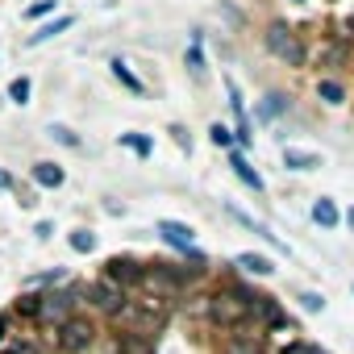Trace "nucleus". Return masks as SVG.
I'll list each match as a JSON object with an SVG mask.
<instances>
[{
	"label": "nucleus",
	"instance_id": "obj_1",
	"mask_svg": "<svg viewBox=\"0 0 354 354\" xmlns=\"http://www.w3.org/2000/svg\"><path fill=\"white\" fill-rule=\"evenodd\" d=\"M254 300H259V296H250L246 288H221V292L209 300V317H213V325H221V329H238L242 321L254 317Z\"/></svg>",
	"mask_w": 354,
	"mask_h": 354
},
{
	"label": "nucleus",
	"instance_id": "obj_2",
	"mask_svg": "<svg viewBox=\"0 0 354 354\" xmlns=\"http://www.w3.org/2000/svg\"><path fill=\"white\" fill-rule=\"evenodd\" d=\"M138 288H142V296H150V300L171 308L175 300H180V271H171V267H142Z\"/></svg>",
	"mask_w": 354,
	"mask_h": 354
},
{
	"label": "nucleus",
	"instance_id": "obj_3",
	"mask_svg": "<svg viewBox=\"0 0 354 354\" xmlns=\"http://www.w3.org/2000/svg\"><path fill=\"white\" fill-rule=\"evenodd\" d=\"M267 50L279 55V59L292 63V67H304V42H300V34H296L292 26H283V21H271V30H267Z\"/></svg>",
	"mask_w": 354,
	"mask_h": 354
},
{
	"label": "nucleus",
	"instance_id": "obj_4",
	"mask_svg": "<svg viewBox=\"0 0 354 354\" xmlns=\"http://www.w3.org/2000/svg\"><path fill=\"white\" fill-rule=\"evenodd\" d=\"M84 296L75 292V288H59V292H46L42 296V308H38V321H46V325H63L67 317H75V304H80Z\"/></svg>",
	"mask_w": 354,
	"mask_h": 354
},
{
	"label": "nucleus",
	"instance_id": "obj_5",
	"mask_svg": "<svg viewBox=\"0 0 354 354\" xmlns=\"http://www.w3.org/2000/svg\"><path fill=\"white\" fill-rule=\"evenodd\" d=\"M84 300H88L92 308H100V313L117 317V313H121V304H125L129 296H125V288H121V283H113V279L104 275V279H96V283L84 292Z\"/></svg>",
	"mask_w": 354,
	"mask_h": 354
},
{
	"label": "nucleus",
	"instance_id": "obj_6",
	"mask_svg": "<svg viewBox=\"0 0 354 354\" xmlns=\"http://www.w3.org/2000/svg\"><path fill=\"white\" fill-rule=\"evenodd\" d=\"M92 337H96V325H92L88 317H67V321L59 325V346H63V350H71V354L88 350V346H92Z\"/></svg>",
	"mask_w": 354,
	"mask_h": 354
},
{
	"label": "nucleus",
	"instance_id": "obj_7",
	"mask_svg": "<svg viewBox=\"0 0 354 354\" xmlns=\"http://www.w3.org/2000/svg\"><path fill=\"white\" fill-rule=\"evenodd\" d=\"M158 234H162V242H171L175 250L196 254V230H192V225H184V221H158Z\"/></svg>",
	"mask_w": 354,
	"mask_h": 354
},
{
	"label": "nucleus",
	"instance_id": "obj_8",
	"mask_svg": "<svg viewBox=\"0 0 354 354\" xmlns=\"http://www.w3.org/2000/svg\"><path fill=\"white\" fill-rule=\"evenodd\" d=\"M234 267H242V271H250V275H271V271H275V263H271L267 254H254V250H238V254H234Z\"/></svg>",
	"mask_w": 354,
	"mask_h": 354
},
{
	"label": "nucleus",
	"instance_id": "obj_9",
	"mask_svg": "<svg viewBox=\"0 0 354 354\" xmlns=\"http://www.w3.org/2000/svg\"><path fill=\"white\" fill-rule=\"evenodd\" d=\"M63 180H67V171L59 162H38L34 167V184L38 188H63Z\"/></svg>",
	"mask_w": 354,
	"mask_h": 354
},
{
	"label": "nucleus",
	"instance_id": "obj_10",
	"mask_svg": "<svg viewBox=\"0 0 354 354\" xmlns=\"http://www.w3.org/2000/svg\"><path fill=\"white\" fill-rule=\"evenodd\" d=\"M230 167L238 171V180H242L246 188H254V192H263V175H259V171H254V167L246 162V154H238V150H234V154H230Z\"/></svg>",
	"mask_w": 354,
	"mask_h": 354
},
{
	"label": "nucleus",
	"instance_id": "obj_11",
	"mask_svg": "<svg viewBox=\"0 0 354 354\" xmlns=\"http://www.w3.org/2000/svg\"><path fill=\"white\" fill-rule=\"evenodd\" d=\"M254 313L263 317V325H275V329H283V325H288V313H283L271 296H259V300H254Z\"/></svg>",
	"mask_w": 354,
	"mask_h": 354
},
{
	"label": "nucleus",
	"instance_id": "obj_12",
	"mask_svg": "<svg viewBox=\"0 0 354 354\" xmlns=\"http://www.w3.org/2000/svg\"><path fill=\"white\" fill-rule=\"evenodd\" d=\"M230 213H234V221H238V225H246L250 234H259V238H267V242H271L275 250H283V254H288V246H283V242H279V238H275V234H271L267 225H259V221H254L250 213H242V209H230Z\"/></svg>",
	"mask_w": 354,
	"mask_h": 354
},
{
	"label": "nucleus",
	"instance_id": "obj_13",
	"mask_svg": "<svg viewBox=\"0 0 354 354\" xmlns=\"http://www.w3.org/2000/svg\"><path fill=\"white\" fill-rule=\"evenodd\" d=\"M138 275H142V267H133L129 259H113V263H109V279H113V283H121V288H125V283H133V288H138Z\"/></svg>",
	"mask_w": 354,
	"mask_h": 354
},
{
	"label": "nucleus",
	"instance_id": "obj_14",
	"mask_svg": "<svg viewBox=\"0 0 354 354\" xmlns=\"http://www.w3.org/2000/svg\"><path fill=\"white\" fill-rule=\"evenodd\" d=\"M313 221H317L321 230H337L342 213H337V205H333V201H325V196H321V201L313 205Z\"/></svg>",
	"mask_w": 354,
	"mask_h": 354
},
{
	"label": "nucleus",
	"instance_id": "obj_15",
	"mask_svg": "<svg viewBox=\"0 0 354 354\" xmlns=\"http://www.w3.org/2000/svg\"><path fill=\"white\" fill-rule=\"evenodd\" d=\"M283 109H288V96L283 92H267L263 104H259V121H275V117H283Z\"/></svg>",
	"mask_w": 354,
	"mask_h": 354
},
{
	"label": "nucleus",
	"instance_id": "obj_16",
	"mask_svg": "<svg viewBox=\"0 0 354 354\" xmlns=\"http://www.w3.org/2000/svg\"><path fill=\"white\" fill-rule=\"evenodd\" d=\"M117 354H158V350H154V342H150V337L129 333V337H121V342H117Z\"/></svg>",
	"mask_w": 354,
	"mask_h": 354
},
{
	"label": "nucleus",
	"instance_id": "obj_17",
	"mask_svg": "<svg viewBox=\"0 0 354 354\" xmlns=\"http://www.w3.org/2000/svg\"><path fill=\"white\" fill-rule=\"evenodd\" d=\"M113 75H117V80H121V84H125V88H129L133 96H146V84H142L138 75H129V67H125L121 59H113Z\"/></svg>",
	"mask_w": 354,
	"mask_h": 354
},
{
	"label": "nucleus",
	"instance_id": "obj_18",
	"mask_svg": "<svg viewBox=\"0 0 354 354\" xmlns=\"http://www.w3.org/2000/svg\"><path fill=\"white\" fill-rule=\"evenodd\" d=\"M67 26H71V17H59V21H50V26H42V30H38V34L30 38V46H38V42H50V38H59V34H63Z\"/></svg>",
	"mask_w": 354,
	"mask_h": 354
},
{
	"label": "nucleus",
	"instance_id": "obj_19",
	"mask_svg": "<svg viewBox=\"0 0 354 354\" xmlns=\"http://www.w3.org/2000/svg\"><path fill=\"white\" fill-rule=\"evenodd\" d=\"M283 162H288L292 171H313L321 158H317V154H300V150H283Z\"/></svg>",
	"mask_w": 354,
	"mask_h": 354
},
{
	"label": "nucleus",
	"instance_id": "obj_20",
	"mask_svg": "<svg viewBox=\"0 0 354 354\" xmlns=\"http://www.w3.org/2000/svg\"><path fill=\"white\" fill-rule=\"evenodd\" d=\"M317 96H321L325 104H342V100H346L342 84H333V80H321V84H317Z\"/></svg>",
	"mask_w": 354,
	"mask_h": 354
},
{
	"label": "nucleus",
	"instance_id": "obj_21",
	"mask_svg": "<svg viewBox=\"0 0 354 354\" xmlns=\"http://www.w3.org/2000/svg\"><path fill=\"white\" fill-rule=\"evenodd\" d=\"M71 246H75L80 254H92V250H96V234H92V230H71Z\"/></svg>",
	"mask_w": 354,
	"mask_h": 354
},
{
	"label": "nucleus",
	"instance_id": "obj_22",
	"mask_svg": "<svg viewBox=\"0 0 354 354\" xmlns=\"http://www.w3.org/2000/svg\"><path fill=\"white\" fill-rule=\"evenodd\" d=\"M30 92H34V88H30V80H26V75L9 84V100H13V104H30Z\"/></svg>",
	"mask_w": 354,
	"mask_h": 354
},
{
	"label": "nucleus",
	"instance_id": "obj_23",
	"mask_svg": "<svg viewBox=\"0 0 354 354\" xmlns=\"http://www.w3.org/2000/svg\"><path fill=\"white\" fill-rule=\"evenodd\" d=\"M46 133H50V138H55L59 146H80V133H75V129H67V125H59V121H55V125H50Z\"/></svg>",
	"mask_w": 354,
	"mask_h": 354
},
{
	"label": "nucleus",
	"instance_id": "obj_24",
	"mask_svg": "<svg viewBox=\"0 0 354 354\" xmlns=\"http://www.w3.org/2000/svg\"><path fill=\"white\" fill-rule=\"evenodd\" d=\"M225 354H263V346H259L254 337H234V342L225 346Z\"/></svg>",
	"mask_w": 354,
	"mask_h": 354
},
{
	"label": "nucleus",
	"instance_id": "obj_25",
	"mask_svg": "<svg viewBox=\"0 0 354 354\" xmlns=\"http://www.w3.org/2000/svg\"><path fill=\"white\" fill-rule=\"evenodd\" d=\"M38 308H42V292H38V296L26 292V296L17 300V313H21V317H38Z\"/></svg>",
	"mask_w": 354,
	"mask_h": 354
},
{
	"label": "nucleus",
	"instance_id": "obj_26",
	"mask_svg": "<svg viewBox=\"0 0 354 354\" xmlns=\"http://www.w3.org/2000/svg\"><path fill=\"white\" fill-rule=\"evenodd\" d=\"M121 146H129V150H138V154H150L154 146H150V138H138V133H125L121 138Z\"/></svg>",
	"mask_w": 354,
	"mask_h": 354
},
{
	"label": "nucleus",
	"instance_id": "obj_27",
	"mask_svg": "<svg viewBox=\"0 0 354 354\" xmlns=\"http://www.w3.org/2000/svg\"><path fill=\"white\" fill-rule=\"evenodd\" d=\"M188 71H192V75L205 71V67H201V42H196V38H192V46H188Z\"/></svg>",
	"mask_w": 354,
	"mask_h": 354
},
{
	"label": "nucleus",
	"instance_id": "obj_28",
	"mask_svg": "<svg viewBox=\"0 0 354 354\" xmlns=\"http://www.w3.org/2000/svg\"><path fill=\"white\" fill-rule=\"evenodd\" d=\"M46 13H55V0H38V5L26 9V17H46Z\"/></svg>",
	"mask_w": 354,
	"mask_h": 354
},
{
	"label": "nucleus",
	"instance_id": "obj_29",
	"mask_svg": "<svg viewBox=\"0 0 354 354\" xmlns=\"http://www.w3.org/2000/svg\"><path fill=\"white\" fill-rule=\"evenodd\" d=\"M209 133H213V142H217V146H230V142H234V133H230L225 125H213Z\"/></svg>",
	"mask_w": 354,
	"mask_h": 354
},
{
	"label": "nucleus",
	"instance_id": "obj_30",
	"mask_svg": "<svg viewBox=\"0 0 354 354\" xmlns=\"http://www.w3.org/2000/svg\"><path fill=\"white\" fill-rule=\"evenodd\" d=\"M300 300H304V308H308V313H321V308H325V300H321L317 292H304Z\"/></svg>",
	"mask_w": 354,
	"mask_h": 354
},
{
	"label": "nucleus",
	"instance_id": "obj_31",
	"mask_svg": "<svg viewBox=\"0 0 354 354\" xmlns=\"http://www.w3.org/2000/svg\"><path fill=\"white\" fill-rule=\"evenodd\" d=\"M283 354H321V350L308 346V342H292V346H283Z\"/></svg>",
	"mask_w": 354,
	"mask_h": 354
},
{
	"label": "nucleus",
	"instance_id": "obj_32",
	"mask_svg": "<svg viewBox=\"0 0 354 354\" xmlns=\"http://www.w3.org/2000/svg\"><path fill=\"white\" fill-rule=\"evenodd\" d=\"M171 133H175V142H180V146H184V150H192V138H188V129H184V125H175V129H171Z\"/></svg>",
	"mask_w": 354,
	"mask_h": 354
},
{
	"label": "nucleus",
	"instance_id": "obj_33",
	"mask_svg": "<svg viewBox=\"0 0 354 354\" xmlns=\"http://www.w3.org/2000/svg\"><path fill=\"white\" fill-rule=\"evenodd\" d=\"M9 188H13V175H9V171H0V192H9Z\"/></svg>",
	"mask_w": 354,
	"mask_h": 354
},
{
	"label": "nucleus",
	"instance_id": "obj_34",
	"mask_svg": "<svg viewBox=\"0 0 354 354\" xmlns=\"http://www.w3.org/2000/svg\"><path fill=\"white\" fill-rule=\"evenodd\" d=\"M0 354H26V346H5Z\"/></svg>",
	"mask_w": 354,
	"mask_h": 354
},
{
	"label": "nucleus",
	"instance_id": "obj_35",
	"mask_svg": "<svg viewBox=\"0 0 354 354\" xmlns=\"http://www.w3.org/2000/svg\"><path fill=\"white\" fill-rule=\"evenodd\" d=\"M5 333H9V317H0V342H5Z\"/></svg>",
	"mask_w": 354,
	"mask_h": 354
},
{
	"label": "nucleus",
	"instance_id": "obj_36",
	"mask_svg": "<svg viewBox=\"0 0 354 354\" xmlns=\"http://www.w3.org/2000/svg\"><path fill=\"white\" fill-rule=\"evenodd\" d=\"M346 225H350V230H354V209H350V213H346Z\"/></svg>",
	"mask_w": 354,
	"mask_h": 354
},
{
	"label": "nucleus",
	"instance_id": "obj_37",
	"mask_svg": "<svg viewBox=\"0 0 354 354\" xmlns=\"http://www.w3.org/2000/svg\"><path fill=\"white\" fill-rule=\"evenodd\" d=\"M346 30H350V34H354V13H350V21H346Z\"/></svg>",
	"mask_w": 354,
	"mask_h": 354
},
{
	"label": "nucleus",
	"instance_id": "obj_38",
	"mask_svg": "<svg viewBox=\"0 0 354 354\" xmlns=\"http://www.w3.org/2000/svg\"><path fill=\"white\" fill-rule=\"evenodd\" d=\"M292 5H304V0H292Z\"/></svg>",
	"mask_w": 354,
	"mask_h": 354
}]
</instances>
